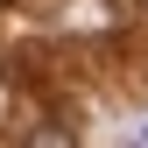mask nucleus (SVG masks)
Instances as JSON below:
<instances>
[{"label":"nucleus","mask_w":148,"mask_h":148,"mask_svg":"<svg viewBox=\"0 0 148 148\" xmlns=\"http://www.w3.org/2000/svg\"><path fill=\"white\" fill-rule=\"evenodd\" d=\"M141 141H148V127H141Z\"/></svg>","instance_id":"f257e3e1"}]
</instances>
